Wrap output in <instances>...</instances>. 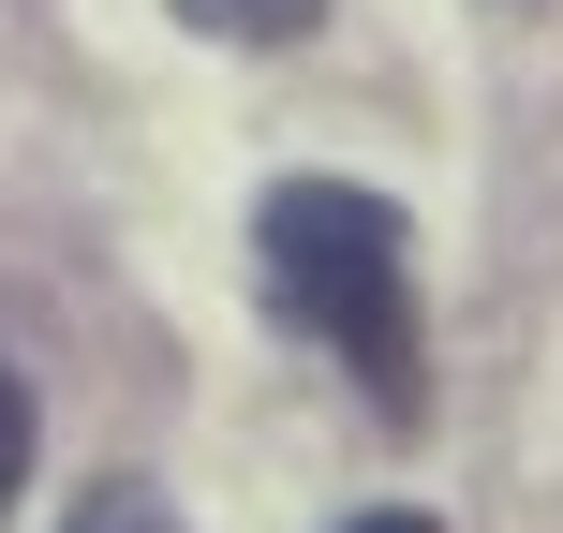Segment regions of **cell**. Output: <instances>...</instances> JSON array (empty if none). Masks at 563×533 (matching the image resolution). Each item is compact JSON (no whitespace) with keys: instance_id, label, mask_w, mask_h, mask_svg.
I'll use <instances>...</instances> for the list:
<instances>
[{"instance_id":"6da1fadb","label":"cell","mask_w":563,"mask_h":533,"mask_svg":"<svg viewBox=\"0 0 563 533\" xmlns=\"http://www.w3.org/2000/svg\"><path fill=\"white\" fill-rule=\"evenodd\" d=\"M253 267H267V297L297 311L341 370H356V400H371L386 430L430 415V356H416V223H400L386 193H356V178H282V193L253 208Z\"/></svg>"},{"instance_id":"7a4b0ae2","label":"cell","mask_w":563,"mask_h":533,"mask_svg":"<svg viewBox=\"0 0 563 533\" xmlns=\"http://www.w3.org/2000/svg\"><path fill=\"white\" fill-rule=\"evenodd\" d=\"M311 15L327 0H178V30H208V45H297Z\"/></svg>"},{"instance_id":"3957f363","label":"cell","mask_w":563,"mask_h":533,"mask_svg":"<svg viewBox=\"0 0 563 533\" xmlns=\"http://www.w3.org/2000/svg\"><path fill=\"white\" fill-rule=\"evenodd\" d=\"M59 533H178V519H164V489H134V475H104V489H89V504L59 519Z\"/></svg>"},{"instance_id":"277c9868","label":"cell","mask_w":563,"mask_h":533,"mask_svg":"<svg viewBox=\"0 0 563 533\" xmlns=\"http://www.w3.org/2000/svg\"><path fill=\"white\" fill-rule=\"evenodd\" d=\"M30 445H45V430H30V386H15V370H0V504H15V475H30Z\"/></svg>"},{"instance_id":"5b68a950","label":"cell","mask_w":563,"mask_h":533,"mask_svg":"<svg viewBox=\"0 0 563 533\" xmlns=\"http://www.w3.org/2000/svg\"><path fill=\"white\" fill-rule=\"evenodd\" d=\"M356 533H445V519H416V504H371V519H356Z\"/></svg>"}]
</instances>
